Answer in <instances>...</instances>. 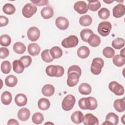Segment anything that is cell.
<instances>
[{"mask_svg":"<svg viewBox=\"0 0 125 125\" xmlns=\"http://www.w3.org/2000/svg\"><path fill=\"white\" fill-rule=\"evenodd\" d=\"M79 107L82 109L95 110L97 108L98 103L97 100L92 97L82 98L78 102Z\"/></svg>","mask_w":125,"mask_h":125,"instance_id":"6da1fadb","label":"cell"},{"mask_svg":"<svg viewBox=\"0 0 125 125\" xmlns=\"http://www.w3.org/2000/svg\"><path fill=\"white\" fill-rule=\"evenodd\" d=\"M45 72L47 75L50 77H62L64 72V68L60 65H50L46 67Z\"/></svg>","mask_w":125,"mask_h":125,"instance_id":"7a4b0ae2","label":"cell"},{"mask_svg":"<svg viewBox=\"0 0 125 125\" xmlns=\"http://www.w3.org/2000/svg\"><path fill=\"white\" fill-rule=\"evenodd\" d=\"M104 61L102 58L99 57L95 58L93 59L91 64V72L94 75H99L101 72L102 69L104 67Z\"/></svg>","mask_w":125,"mask_h":125,"instance_id":"3957f363","label":"cell"},{"mask_svg":"<svg viewBox=\"0 0 125 125\" xmlns=\"http://www.w3.org/2000/svg\"><path fill=\"white\" fill-rule=\"evenodd\" d=\"M76 102L75 97L71 94L67 95L63 99L62 103V109L65 111H69L71 110Z\"/></svg>","mask_w":125,"mask_h":125,"instance_id":"277c9868","label":"cell"},{"mask_svg":"<svg viewBox=\"0 0 125 125\" xmlns=\"http://www.w3.org/2000/svg\"><path fill=\"white\" fill-rule=\"evenodd\" d=\"M111 28L112 25L110 22L103 21L99 24L98 26V32L102 36L105 37L109 35Z\"/></svg>","mask_w":125,"mask_h":125,"instance_id":"5b68a950","label":"cell"},{"mask_svg":"<svg viewBox=\"0 0 125 125\" xmlns=\"http://www.w3.org/2000/svg\"><path fill=\"white\" fill-rule=\"evenodd\" d=\"M79 42L78 37L75 35H70L64 39L61 43L62 45L66 48H73L76 46Z\"/></svg>","mask_w":125,"mask_h":125,"instance_id":"8992f818","label":"cell"},{"mask_svg":"<svg viewBox=\"0 0 125 125\" xmlns=\"http://www.w3.org/2000/svg\"><path fill=\"white\" fill-rule=\"evenodd\" d=\"M37 11V6L32 3L26 4L22 9V14L26 18H29L35 14Z\"/></svg>","mask_w":125,"mask_h":125,"instance_id":"52a82bcc","label":"cell"},{"mask_svg":"<svg viewBox=\"0 0 125 125\" xmlns=\"http://www.w3.org/2000/svg\"><path fill=\"white\" fill-rule=\"evenodd\" d=\"M108 88L111 92L117 96L123 95L125 93L123 86L116 81L111 82L109 83Z\"/></svg>","mask_w":125,"mask_h":125,"instance_id":"ba28073f","label":"cell"},{"mask_svg":"<svg viewBox=\"0 0 125 125\" xmlns=\"http://www.w3.org/2000/svg\"><path fill=\"white\" fill-rule=\"evenodd\" d=\"M27 36L30 41L35 42L40 38V31L37 27H31L28 29L27 32Z\"/></svg>","mask_w":125,"mask_h":125,"instance_id":"9c48e42d","label":"cell"},{"mask_svg":"<svg viewBox=\"0 0 125 125\" xmlns=\"http://www.w3.org/2000/svg\"><path fill=\"white\" fill-rule=\"evenodd\" d=\"M68 77L67 79V84L69 87H73L76 86L79 81L80 76L76 72H71L67 74Z\"/></svg>","mask_w":125,"mask_h":125,"instance_id":"30bf717a","label":"cell"},{"mask_svg":"<svg viewBox=\"0 0 125 125\" xmlns=\"http://www.w3.org/2000/svg\"><path fill=\"white\" fill-rule=\"evenodd\" d=\"M83 122L85 125H97L99 124L98 118L91 113H88L83 116Z\"/></svg>","mask_w":125,"mask_h":125,"instance_id":"8fae6325","label":"cell"},{"mask_svg":"<svg viewBox=\"0 0 125 125\" xmlns=\"http://www.w3.org/2000/svg\"><path fill=\"white\" fill-rule=\"evenodd\" d=\"M74 10L79 14H83L88 11L86 3L84 1H78L74 5Z\"/></svg>","mask_w":125,"mask_h":125,"instance_id":"7c38bea8","label":"cell"},{"mask_svg":"<svg viewBox=\"0 0 125 125\" xmlns=\"http://www.w3.org/2000/svg\"><path fill=\"white\" fill-rule=\"evenodd\" d=\"M55 24L56 26L60 30H66L69 26V21L65 17H59L56 19Z\"/></svg>","mask_w":125,"mask_h":125,"instance_id":"4fadbf2b","label":"cell"},{"mask_svg":"<svg viewBox=\"0 0 125 125\" xmlns=\"http://www.w3.org/2000/svg\"><path fill=\"white\" fill-rule=\"evenodd\" d=\"M112 12L114 17L116 18H121L125 14V6L123 4L119 3L113 7Z\"/></svg>","mask_w":125,"mask_h":125,"instance_id":"5bb4252c","label":"cell"},{"mask_svg":"<svg viewBox=\"0 0 125 125\" xmlns=\"http://www.w3.org/2000/svg\"><path fill=\"white\" fill-rule=\"evenodd\" d=\"M18 118L21 121H26L30 117V110L26 108L23 107L20 109L18 112Z\"/></svg>","mask_w":125,"mask_h":125,"instance_id":"9a60e30c","label":"cell"},{"mask_svg":"<svg viewBox=\"0 0 125 125\" xmlns=\"http://www.w3.org/2000/svg\"><path fill=\"white\" fill-rule=\"evenodd\" d=\"M27 51L28 53L31 56H37L40 52L41 47L39 44L36 43H31L28 45Z\"/></svg>","mask_w":125,"mask_h":125,"instance_id":"2e32d148","label":"cell"},{"mask_svg":"<svg viewBox=\"0 0 125 125\" xmlns=\"http://www.w3.org/2000/svg\"><path fill=\"white\" fill-rule=\"evenodd\" d=\"M113 106L115 109L119 112H122L125 110V97L122 99H118L114 101Z\"/></svg>","mask_w":125,"mask_h":125,"instance_id":"e0dca14e","label":"cell"},{"mask_svg":"<svg viewBox=\"0 0 125 125\" xmlns=\"http://www.w3.org/2000/svg\"><path fill=\"white\" fill-rule=\"evenodd\" d=\"M15 102L18 106H23L26 104L27 98L24 94L19 93L16 95L15 97Z\"/></svg>","mask_w":125,"mask_h":125,"instance_id":"ac0fdd59","label":"cell"},{"mask_svg":"<svg viewBox=\"0 0 125 125\" xmlns=\"http://www.w3.org/2000/svg\"><path fill=\"white\" fill-rule=\"evenodd\" d=\"M55 92V87L50 84H46L44 85L42 89V94L47 97H50L52 96Z\"/></svg>","mask_w":125,"mask_h":125,"instance_id":"d6986e66","label":"cell"},{"mask_svg":"<svg viewBox=\"0 0 125 125\" xmlns=\"http://www.w3.org/2000/svg\"><path fill=\"white\" fill-rule=\"evenodd\" d=\"M42 17L44 19H49L52 18L54 15L53 8L50 6L43 7L41 11Z\"/></svg>","mask_w":125,"mask_h":125,"instance_id":"ffe728a7","label":"cell"},{"mask_svg":"<svg viewBox=\"0 0 125 125\" xmlns=\"http://www.w3.org/2000/svg\"><path fill=\"white\" fill-rule=\"evenodd\" d=\"M100 37L95 34H92L88 38L87 42L92 47H95L99 46L101 43Z\"/></svg>","mask_w":125,"mask_h":125,"instance_id":"44dd1931","label":"cell"},{"mask_svg":"<svg viewBox=\"0 0 125 125\" xmlns=\"http://www.w3.org/2000/svg\"><path fill=\"white\" fill-rule=\"evenodd\" d=\"M83 115L80 111H76L71 116V120L76 124H81L83 120Z\"/></svg>","mask_w":125,"mask_h":125,"instance_id":"7402d4cb","label":"cell"},{"mask_svg":"<svg viewBox=\"0 0 125 125\" xmlns=\"http://www.w3.org/2000/svg\"><path fill=\"white\" fill-rule=\"evenodd\" d=\"M78 57L81 59H85L90 54V50L86 46H82L78 48L77 52Z\"/></svg>","mask_w":125,"mask_h":125,"instance_id":"603a6c76","label":"cell"},{"mask_svg":"<svg viewBox=\"0 0 125 125\" xmlns=\"http://www.w3.org/2000/svg\"><path fill=\"white\" fill-rule=\"evenodd\" d=\"M24 65L19 60H15L13 62V69L15 73L18 74L22 73L24 71Z\"/></svg>","mask_w":125,"mask_h":125,"instance_id":"cb8c5ba5","label":"cell"},{"mask_svg":"<svg viewBox=\"0 0 125 125\" xmlns=\"http://www.w3.org/2000/svg\"><path fill=\"white\" fill-rule=\"evenodd\" d=\"M105 121L108 122L111 125H116L119 123V117L113 112L108 113L105 117Z\"/></svg>","mask_w":125,"mask_h":125,"instance_id":"d4e9b609","label":"cell"},{"mask_svg":"<svg viewBox=\"0 0 125 125\" xmlns=\"http://www.w3.org/2000/svg\"><path fill=\"white\" fill-rule=\"evenodd\" d=\"M50 106V103L46 98H41L38 102V106L39 108L42 110H46L49 109Z\"/></svg>","mask_w":125,"mask_h":125,"instance_id":"484cf974","label":"cell"},{"mask_svg":"<svg viewBox=\"0 0 125 125\" xmlns=\"http://www.w3.org/2000/svg\"><path fill=\"white\" fill-rule=\"evenodd\" d=\"M13 50L15 52L19 54H23L26 50V46L21 42H15L13 46Z\"/></svg>","mask_w":125,"mask_h":125,"instance_id":"4316f807","label":"cell"},{"mask_svg":"<svg viewBox=\"0 0 125 125\" xmlns=\"http://www.w3.org/2000/svg\"><path fill=\"white\" fill-rule=\"evenodd\" d=\"M50 54L51 57L54 59H58L61 58L62 55V50L59 46H55L52 47L50 49Z\"/></svg>","mask_w":125,"mask_h":125,"instance_id":"83f0119b","label":"cell"},{"mask_svg":"<svg viewBox=\"0 0 125 125\" xmlns=\"http://www.w3.org/2000/svg\"><path fill=\"white\" fill-rule=\"evenodd\" d=\"M79 92L82 95H88L91 92V87L87 83H82L79 86Z\"/></svg>","mask_w":125,"mask_h":125,"instance_id":"f1b7e54d","label":"cell"},{"mask_svg":"<svg viewBox=\"0 0 125 125\" xmlns=\"http://www.w3.org/2000/svg\"><path fill=\"white\" fill-rule=\"evenodd\" d=\"M12 96L9 91H4L1 95V102L4 105H8L12 102Z\"/></svg>","mask_w":125,"mask_h":125,"instance_id":"f546056e","label":"cell"},{"mask_svg":"<svg viewBox=\"0 0 125 125\" xmlns=\"http://www.w3.org/2000/svg\"><path fill=\"white\" fill-rule=\"evenodd\" d=\"M113 63L118 67H121L125 63V57L120 54H117L113 57Z\"/></svg>","mask_w":125,"mask_h":125,"instance_id":"4dcf8cb0","label":"cell"},{"mask_svg":"<svg viewBox=\"0 0 125 125\" xmlns=\"http://www.w3.org/2000/svg\"><path fill=\"white\" fill-rule=\"evenodd\" d=\"M18 83L17 77L12 75L7 76L5 79V83L8 87H14L16 86Z\"/></svg>","mask_w":125,"mask_h":125,"instance_id":"1f68e13d","label":"cell"},{"mask_svg":"<svg viewBox=\"0 0 125 125\" xmlns=\"http://www.w3.org/2000/svg\"><path fill=\"white\" fill-rule=\"evenodd\" d=\"M92 22V18L88 15H84L81 16L79 19L80 24L83 26L90 25Z\"/></svg>","mask_w":125,"mask_h":125,"instance_id":"d6a6232c","label":"cell"},{"mask_svg":"<svg viewBox=\"0 0 125 125\" xmlns=\"http://www.w3.org/2000/svg\"><path fill=\"white\" fill-rule=\"evenodd\" d=\"M125 45V40L121 38H117L112 42V46L116 49H120Z\"/></svg>","mask_w":125,"mask_h":125,"instance_id":"836d02e7","label":"cell"},{"mask_svg":"<svg viewBox=\"0 0 125 125\" xmlns=\"http://www.w3.org/2000/svg\"><path fill=\"white\" fill-rule=\"evenodd\" d=\"M93 34V32L92 30L88 28H85L81 31L80 37L83 41L87 42L89 37Z\"/></svg>","mask_w":125,"mask_h":125,"instance_id":"e575fe53","label":"cell"},{"mask_svg":"<svg viewBox=\"0 0 125 125\" xmlns=\"http://www.w3.org/2000/svg\"><path fill=\"white\" fill-rule=\"evenodd\" d=\"M88 3L87 5V8L90 11H96L101 7V4L99 0H88Z\"/></svg>","mask_w":125,"mask_h":125,"instance_id":"d590c367","label":"cell"},{"mask_svg":"<svg viewBox=\"0 0 125 125\" xmlns=\"http://www.w3.org/2000/svg\"><path fill=\"white\" fill-rule=\"evenodd\" d=\"M2 10L6 14L12 15L15 12L16 8L11 3H6L3 5Z\"/></svg>","mask_w":125,"mask_h":125,"instance_id":"8d00e7d4","label":"cell"},{"mask_svg":"<svg viewBox=\"0 0 125 125\" xmlns=\"http://www.w3.org/2000/svg\"><path fill=\"white\" fill-rule=\"evenodd\" d=\"M0 69L1 72L5 74H8L11 69V64L9 61H4L2 62L0 65Z\"/></svg>","mask_w":125,"mask_h":125,"instance_id":"74e56055","label":"cell"},{"mask_svg":"<svg viewBox=\"0 0 125 125\" xmlns=\"http://www.w3.org/2000/svg\"><path fill=\"white\" fill-rule=\"evenodd\" d=\"M44 120L43 115L39 112L35 113L32 117V120L34 124L36 125H39L42 123Z\"/></svg>","mask_w":125,"mask_h":125,"instance_id":"f35d334b","label":"cell"},{"mask_svg":"<svg viewBox=\"0 0 125 125\" xmlns=\"http://www.w3.org/2000/svg\"><path fill=\"white\" fill-rule=\"evenodd\" d=\"M50 50L45 49L41 53V57L42 60L46 62H50L54 60V59L49 54Z\"/></svg>","mask_w":125,"mask_h":125,"instance_id":"ab89813d","label":"cell"},{"mask_svg":"<svg viewBox=\"0 0 125 125\" xmlns=\"http://www.w3.org/2000/svg\"><path fill=\"white\" fill-rule=\"evenodd\" d=\"M11 42V37L6 34L1 35L0 37V44L1 45L6 47L9 46Z\"/></svg>","mask_w":125,"mask_h":125,"instance_id":"60d3db41","label":"cell"},{"mask_svg":"<svg viewBox=\"0 0 125 125\" xmlns=\"http://www.w3.org/2000/svg\"><path fill=\"white\" fill-rule=\"evenodd\" d=\"M98 16L102 20H106L109 18L110 12L108 9L103 7L98 11Z\"/></svg>","mask_w":125,"mask_h":125,"instance_id":"b9f144b4","label":"cell"},{"mask_svg":"<svg viewBox=\"0 0 125 125\" xmlns=\"http://www.w3.org/2000/svg\"><path fill=\"white\" fill-rule=\"evenodd\" d=\"M103 54L107 58H111L115 54V51L112 47L107 46L104 48L103 50Z\"/></svg>","mask_w":125,"mask_h":125,"instance_id":"7bdbcfd3","label":"cell"},{"mask_svg":"<svg viewBox=\"0 0 125 125\" xmlns=\"http://www.w3.org/2000/svg\"><path fill=\"white\" fill-rule=\"evenodd\" d=\"M19 60L23 63L25 68L29 66L32 62V59L29 56H23L21 57Z\"/></svg>","mask_w":125,"mask_h":125,"instance_id":"ee69618b","label":"cell"},{"mask_svg":"<svg viewBox=\"0 0 125 125\" xmlns=\"http://www.w3.org/2000/svg\"><path fill=\"white\" fill-rule=\"evenodd\" d=\"M71 72H76L78 73L80 76L82 74L81 68L78 65H73L69 67L67 71V74Z\"/></svg>","mask_w":125,"mask_h":125,"instance_id":"f6af8a7d","label":"cell"},{"mask_svg":"<svg viewBox=\"0 0 125 125\" xmlns=\"http://www.w3.org/2000/svg\"><path fill=\"white\" fill-rule=\"evenodd\" d=\"M9 54V50L6 47L0 48V59H5L6 58Z\"/></svg>","mask_w":125,"mask_h":125,"instance_id":"bcb514c9","label":"cell"},{"mask_svg":"<svg viewBox=\"0 0 125 125\" xmlns=\"http://www.w3.org/2000/svg\"><path fill=\"white\" fill-rule=\"evenodd\" d=\"M31 2L34 5L37 6H44L48 4L49 1L46 0H31Z\"/></svg>","mask_w":125,"mask_h":125,"instance_id":"7dc6e473","label":"cell"},{"mask_svg":"<svg viewBox=\"0 0 125 125\" xmlns=\"http://www.w3.org/2000/svg\"><path fill=\"white\" fill-rule=\"evenodd\" d=\"M9 22L8 19L3 16H0V26L2 27L6 26Z\"/></svg>","mask_w":125,"mask_h":125,"instance_id":"c3c4849f","label":"cell"},{"mask_svg":"<svg viewBox=\"0 0 125 125\" xmlns=\"http://www.w3.org/2000/svg\"><path fill=\"white\" fill-rule=\"evenodd\" d=\"M7 125H19V122L15 119H11L10 120H9V121L7 122Z\"/></svg>","mask_w":125,"mask_h":125,"instance_id":"681fc988","label":"cell"},{"mask_svg":"<svg viewBox=\"0 0 125 125\" xmlns=\"http://www.w3.org/2000/svg\"><path fill=\"white\" fill-rule=\"evenodd\" d=\"M103 1H104V2H105L106 3H107V4H110V3H111L113 2V1H112V0L110 1V0H104Z\"/></svg>","mask_w":125,"mask_h":125,"instance_id":"f907efd6","label":"cell"},{"mask_svg":"<svg viewBox=\"0 0 125 125\" xmlns=\"http://www.w3.org/2000/svg\"><path fill=\"white\" fill-rule=\"evenodd\" d=\"M124 50H125V49L123 48V49L120 51V53H121L120 55H122V56H125V52H124Z\"/></svg>","mask_w":125,"mask_h":125,"instance_id":"816d5d0a","label":"cell"},{"mask_svg":"<svg viewBox=\"0 0 125 125\" xmlns=\"http://www.w3.org/2000/svg\"><path fill=\"white\" fill-rule=\"evenodd\" d=\"M125 115H123V116L122 117V122L123 123V124H124V122L125 121V120H124V119H125Z\"/></svg>","mask_w":125,"mask_h":125,"instance_id":"f5cc1de1","label":"cell"}]
</instances>
